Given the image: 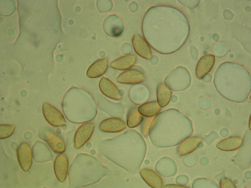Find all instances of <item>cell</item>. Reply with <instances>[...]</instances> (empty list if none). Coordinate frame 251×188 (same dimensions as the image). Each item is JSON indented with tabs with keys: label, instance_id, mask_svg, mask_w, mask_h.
Listing matches in <instances>:
<instances>
[{
	"label": "cell",
	"instance_id": "cell-1",
	"mask_svg": "<svg viewBox=\"0 0 251 188\" xmlns=\"http://www.w3.org/2000/svg\"><path fill=\"white\" fill-rule=\"evenodd\" d=\"M95 125L91 123H84L77 130L74 137L75 147L78 149L82 147L89 139L94 129Z\"/></svg>",
	"mask_w": 251,
	"mask_h": 188
},
{
	"label": "cell",
	"instance_id": "cell-2",
	"mask_svg": "<svg viewBox=\"0 0 251 188\" xmlns=\"http://www.w3.org/2000/svg\"><path fill=\"white\" fill-rule=\"evenodd\" d=\"M99 87L101 92L110 98L119 100L122 98V95L117 87L108 79L104 77L100 79Z\"/></svg>",
	"mask_w": 251,
	"mask_h": 188
},
{
	"label": "cell",
	"instance_id": "cell-3",
	"mask_svg": "<svg viewBox=\"0 0 251 188\" xmlns=\"http://www.w3.org/2000/svg\"><path fill=\"white\" fill-rule=\"evenodd\" d=\"M18 157L22 169L25 171H28L32 161V151L29 145L26 143L21 145L18 151Z\"/></svg>",
	"mask_w": 251,
	"mask_h": 188
},
{
	"label": "cell",
	"instance_id": "cell-4",
	"mask_svg": "<svg viewBox=\"0 0 251 188\" xmlns=\"http://www.w3.org/2000/svg\"><path fill=\"white\" fill-rule=\"evenodd\" d=\"M45 116L49 122L56 127H61L65 125L66 121L63 115L58 110L50 105L46 104L44 108Z\"/></svg>",
	"mask_w": 251,
	"mask_h": 188
},
{
	"label": "cell",
	"instance_id": "cell-5",
	"mask_svg": "<svg viewBox=\"0 0 251 188\" xmlns=\"http://www.w3.org/2000/svg\"><path fill=\"white\" fill-rule=\"evenodd\" d=\"M145 80L143 74L135 69H130L121 73L117 77L116 81L119 83L127 84H136L141 82Z\"/></svg>",
	"mask_w": 251,
	"mask_h": 188
},
{
	"label": "cell",
	"instance_id": "cell-6",
	"mask_svg": "<svg viewBox=\"0 0 251 188\" xmlns=\"http://www.w3.org/2000/svg\"><path fill=\"white\" fill-rule=\"evenodd\" d=\"M68 167V161L66 155L61 154L58 156L54 161V169L56 176L60 182H63L65 180Z\"/></svg>",
	"mask_w": 251,
	"mask_h": 188
},
{
	"label": "cell",
	"instance_id": "cell-7",
	"mask_svg": "<svg viewBox=\"0 0 251 188\" xmlns=\"http://www.w3.org/2000/svg\"><path fill=\"white\" fill-rule=\"evenodd\" d=\"M125 122L116 118H109L105 120L100 124L99 127L102 131L108 132H116L121 131L126 127Z\"/></svg>",
	"mask_w": 251,
	"mask_h": 188
},
{
	"label": "cell",
	"instance_id": "cell-8",
	"mask_svg": "<svg viewBox=\"0 0 251 188\" xmlns=\"http://www.w3.org/2000/svg\"><path fill=\"white\" fill-rule=\"evenodd\" d=\"M215 61V57L212 55H207L203 57L199 61L197 66L196 73L199 79L203 78L211 69Z\"/></svg>",
	"mask_w": 251,
	"mask_h": 188
},
{
	"label": "cell",
	"instance_id": "cell-9",
	"mask_svg": "<svg viewBox=\"0 0 251 188\" xmlns=\"http://www.w3.org/2000/svg\"><path fill=\"white\" fill-rule=\"evenodd\" d=\"M113 16L112 15V18L110 16L107 18L104 22V27L105 32L109 35L116 36L122 33L123 25L121 20L118 17Z\"/></svg>",
	"mask_w": 251,
	"mask_h": 188
},
{
	"label": "cell",
	"instance_id": "cell-10",
	"mask_svg": "<svg viewBox=\"0 0 251 188\" xmlns=\"http://www.w3.org/2000/svg\"><path fill=\"white\" fill-rule=\"evenodd\" d=\"M132 44L136 53L141 57L149 59L151 56L149 47L146 41L140 36L135 35L133 38Z\"/></svg>",
	"mask_w": 251,
	"mask_h": 188
},
{
	"label": "cell",
	"instance_id": "cell-11",
	"mask_svg": "<svg viewBox=\"0 0 251 188\" xmlns=\"http://www.w3.org/2000/svg\"><path fill=\"white\" fill-rule=\"evenodd\" d=\"M108 62L106 59L97 61L89 68L87 71V76L90 78H96L102 75L107 70Z\"/></svg>",
	"mask_w": 251,
	"mask_h": 188
},
{
	"label": "cell",
	"instance_id": "cell-12",
	"mask_svg": "<svg viewBox=\"0 0 251 188\" xmlns=\"http://www.w3.org/2000/svg\"><path fill=\"white\" fill-rule=\"evenodd\" d=\"M136 61V57L133 55H128L121 57L111 62V67L115 69L123 70L128 69L132 67Z\"/></svg>",
	"mask_w": 251,
	"mask_h": 188
},
{
	"label": "cell",
	"instance_id": "cell-13",
	"mask_svg": "<svg viewBox=\"0 0 251 188\" xmlns=\"http://www.w3.org/2000/svg\"><path fill=\"white\" fill-rule=\"evenodd\" d=\"M47 140L48 143L51 149L55 152L61 153L65 150V144L63 139L54 133L50 134Z\"/></svg>",
	"mask_w": 251,
	"mask_h": 188
},
{
	"label": "cell",
	"instance_id": "cell-14",
	"mask_svg": "<svg viewBox=\"0 0 251 188\" xmlns=\"http://www.w3.org/2000/svg\"><path fill=\"white\" fill-rule=\"evenodd\" d=\"M143 117L135 108L131 109L128 112L127 117V124L130 128L137 127L142 121Z\"/></svg>",
	"mask_w": 251,
	"mask_h": 188
},
{
	"label": "cell",
	"instance_id": "cell-15",
	"mask_svg": "<svg viewBox=\"0 0 251 188\" xmlns=\"http://www.w3.org/2000/svg\"><path fill=\"white\" fill-rule=\"evenodd\" d=\"M156 104L153 102L144 104L139 107L138 110L142 115L147 117L152 116L157 112Z\"/></svg>",
	"mask_w": 251,
	"mask_h": 188
},
{
	"label": "cell",
	"instance_id": "cell-16",
	"mask_svg": "<svg viewBox=\"0 0 251 188\" xmlns=\"http://www.w3.org/2000/svg\"><path fill=\"white\" fill-rule=\"evenodd\" d=\"M5 127H0V138H7L11 135L14 130V127L12 126H4Z\"/></svg>",
	"mask_w": 251,
	"mask_h": 188
}]
</instances>
